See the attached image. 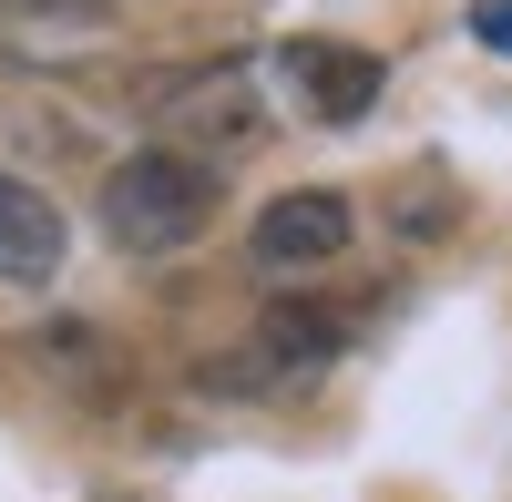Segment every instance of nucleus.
<instances>
[{
	"label": "nucleus",
	"mask_w": 512,
	"mask_h": 502,
	"mask_svg": "<svg viewBox=\"0 0 512 502\" xmlns=\"http://www.w3.org/2000/svg\"><path fill=\"white\" fill-rule=\"evenodd\" d=\"M216 205H226V175L205 154L144 144V154H123L103 175V236L123 246V257H175V246H195L205 226H216Z\"/></svg>",
	"instance_id": "nucleus-1"
},
{
	"label": "nucleus",
	"mask_w": 512,
	"mask_h": 502,
	"mask_svg": "<svg viewBox=\"0 0 512 502\" xmlns=\"http://www.w3.org/2000/svg\"><path fill=\"white\" fill-rule=\"evenodd\" d=\"M144 123H154V144L226 164V154H256V144H267L277 113H267V82H256V62H195V72L144 82Z\"/></svg>",
	"instance_id": "nucleus-2"
},
{
	"label": "nucleus",
	"mask_w": 512,
	"mask_h": 502,
	"mask_svg": "<svg viewBox=\"0 0 512 502\" xmlns=\"http://www.w3.org/2000/svg\"><path fill=\"white\" fill-rule=\"evenodd\" d=\"M349 236H359V205L338 195V185H287L256 205V226H246V257L267 267V277H318L349 257Z\"/></svg>",
	"instance_id": "nucleus-3"
},
{
	"label": "nucleus",
	"mask_w": 512,
	"mask_h": 502,
	"mask_svg": "<svg viewBox=\"0 0 512 502\" xmlns=\"http://www.w3.org/2000/svg\"><path fill=\"white\" fill-rule=\"evenodd\" d=\"M277 82L297 93L308 123H359V113H379V93H390V62L359 52V41L297 31V41H277Z\"/></svg>",
	"instance_id": "nucleus-4"
},
{
	"label": "nucleus",
	"mask_w": 512,
	"mask_h": 502,
	"mask_svg": "<svg viewBox=\"0 0 512 502\" xmlns=\"http://www.w3.org/2000/svg\"><path fill=\"white\" fill-rule=\"evenodd\" d=\"M31 359L52 369V380H62L82 410L134 400V349H123V339H103L93 318H41V328H31Z\"/></svg>",
	"instance_id": "nucleus-5"
},
{
	"label": "nucleus",
	"mask_w": 512,
	"mask_h": 502,
	"mask_svg": "<svg viewBox=\"0 0 512 502\" xmlns=\"http://www.w3.org/2000/svg\"><path fill=\"white\" fill-rule=\"evenodd\" d=\"M349 339H359V318L338 308V298H267V308H256V349H267V359L287 369V380L328 369Z\"/></svg>",
	"instance_id": "nucleus-6"
},
{
	"label": "nucleus",
	"mask_w": 512,
	"mask_h": 502,
	"mask_svg": "<svg viewBox=\"0 0 512 502\" xmlns=\"http://www.w3.org/2000/svg\"><path fill=\"white\" fill-rule=\"evenodd\" d=\"M62 205L41 195V185H21V175H0V287H41L62 267Z\"/></svg>",
	"instance_id": "nucleus-7"
},
{
	"label": "nucleus",
	"mask_w": 512,
	"mask_h": 502,
	"mask_svg": "<svg viewBox=\"0 0 512 502\" xmlns=\"http://www.w3.org/2000/svg\"><path fill=\"white\" fill-rule=\"evenodd\" d=\"M400 216H410V236H431V226L451 216V195H441V185H400Z\"/></svg>",
	"instance_id": "nucleus-8"
},
{
	"label": "nucleus",
	"mask_w": 512,
	"mask_h": 502,
	"mask_svg": "<svg viewBox=\"0 0 512 502\" xmlns=\"http://www.w3.org/2000/svg\"><path fill=\"white\" fill-rule=\"evenodd\" d=\"M472 41H482V52H512V0H482V11H472Z\"/></svg>",
	"instance_id": "nucleus-9"
},
{
	"label": "nucleus",
	"mask_w": 512,
	"mask_h": 502,
	"mask_svg": "<svg viewBox=\"0 0 512 502\" xmlns=\"http://www.w3.org/2000/svg\"><path fill=\"white\" fill-rule=\"evenodd\" d=\"M21 11H52V21H103L113 0H21Z\"/></svg>",
	"instance_id": "nucleus-10"
}]
</instances>
